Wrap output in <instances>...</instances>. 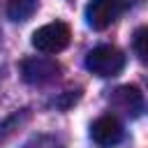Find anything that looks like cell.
<instances>
[{"instance_id":"obj_8","label":"cell","mask_w":148,"mask_h":148,"mask_svg":"<svg viewBox=\"0 0 148 148\" xmlns=\"http://www.w3.org/2000/svg\"><path fill=\"white\" fill-rule=\"evenodd\" d=\"M39 7V0H7V16L12 21H28Z\"/></svg>"},{"instance_id":"obj_7","label":"cell","mask_w":148,"mask_h":148,"mask_svg":"<svg viewBox=\"0 0 148 148\" xmlns=\"http://www.w3.org/2000/svg\"><path fill=\"white\" fill-rule=\"evenodd\" d=\"M28 118H30V109H21V111L12 113L9 118H5V120L0 123V146H5V143L18 132V127H23V125L28 123Z\"/></svg>"},{"instance_id":"obj_3","label":"cell","mask_w":148,"mask_h":148,"mask_svg":"<svg viewBox=\"0 0 148 148\" xmlns=\"http://www.w3.org/2000/svg\"><path fill=\"white\" fill-rule=\"evenodd\" d=\"M132 5L134 0H90L86 7V21L92 30H104Z\"/></svg>"},{"instance_id":"obj_5","label":"cell","mask_w":148,"mask_h":148,"mask_svg":"<svg viewBox=\"0 0 148 148\" xmlns=\"http://www.w3.org/2000/svg\"><path fill=\"white\" fill-rule=\"evenodd\" d=\"M123 136H125V127L116 116H99L90 125V139L99 148H113L123 141Z\"/></svg>"},{"instance_id":"obj_4","label":"cell","mask_w":148,"mask_h":148,"mask_svg":"<svg viewBox=\"0 0 148 148\" xmlns=\"http://www.w3.org/2000/svg\"><path fill=\"white\" fill-rule=\"evenodd\" d=\"M60 72H62V67L49 56H30L21 62V76L30 86H44V83L58 79Z\"/></svg>"},{"instance_id":"obj_2","label":"cell","mask_w":148,"mask_h":148,"mask_svg":"<svg viewBox=\"0 0 148 148\" xmlns=\"http://www.w3.org/2000/svg\"><path fill=\"white\" fill-rule=\"evenodd\" d=\"M72 39V30L67 23L62 21H53V23H46L42 28H37L32 32V46L39 51V53H60L62 49H67Z\"/></svg>"},{"instance_id":"obj_1","label":"cell","mask_w":148,"mask_h":148,"mask_svg":"<svg viewBox=\"0 0 148 148\" xmlns=\"http://www.w3.org/2000/svg\"><path fill=\"white\" fill-rule=\"evenodd\" d=\"M86 67H88V72H92L95 76H102V79L116 76L125 67V53L111 44L95 46L86 56Z\"/></svg>"},{"instance_id":"obj_9","label":"cell","mask_w":148,"mask_h":148,"mask_svg":"<svg viewBox=\"0 0 148 148\" xmlns=\"http://www.w3.org/2000/svg\"><path fill=\"white\" fill-rule=\"evenodd\" d=\"M23 148H65V146H62V141H60L58 136H51V134H37V136H32Z\"/></svg>"},{"instance_id":"obj_10","label":"cell","mask_w":148,"mask_h":148,"mask_svg":"<svg viewBox=\"0 0 148 148\" xmlns=\"http://www.w3.org/2000/svg\"><path fill=\"white\" fill-rule=\"evenodd\" d=\"M146 39H148V28H139L134 32V51L139 56V60H146L148 58V51H146Z\"/></svg>"},{"instance_id":"obj_6","label":"cell","mask_w":148,"mask_h":148,"mask_svg":"<svg viewBox=\"0 0 148 148\" xmlns=\"http://www.w3.org/2000/svg\"><path fill=\"white\" fill-rule=\"evenodd\" d=\"M109 102H111V106L116 109V111H120L123 116H127V118H139L141 113H143V92L136 88V86H120V88H116L113 92H111V97H109Z\"/></svg>"}]
</instances>
